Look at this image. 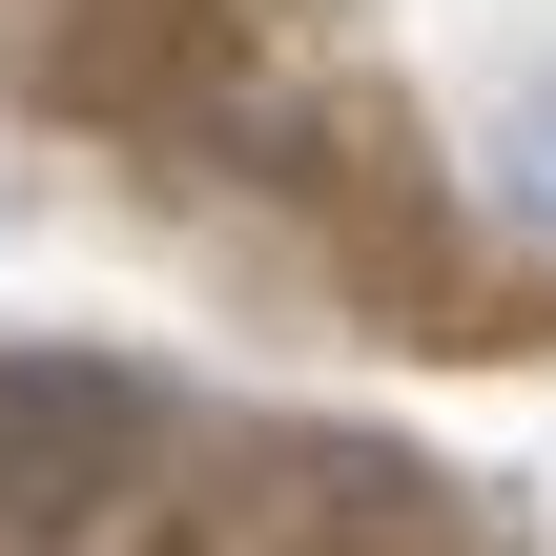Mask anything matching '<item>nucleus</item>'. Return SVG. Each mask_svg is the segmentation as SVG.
<instances>
[{
  "label": "nucleus",
  "mask_w": 556,
  "mask_h": 556,
  "mask_svg": "<svg viewBox=\"0 0 556 556\" xmlns=\"http://www.w3.org/2000/svg\"><path fill=\"white\" fill-rule=\"evenodd\" d=\"M475 165H495V206L556 248V83H516V103H495V144H475Z\"/></svg>",
  "instance_id": "1"
}]
</instances>
